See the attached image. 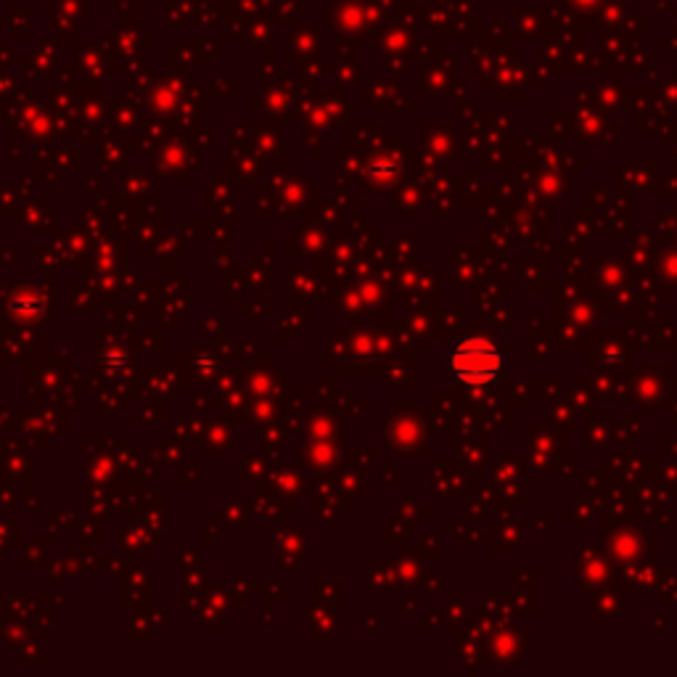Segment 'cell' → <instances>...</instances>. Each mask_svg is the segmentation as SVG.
Instances as JSON below:
<instances>
[{
    "label": "cell",
    "instance_id": "obj_1",
    "mask_svg": "<svg viewBox=\"0 0 677 677\" xmlns=\"http://www.w3.org/2000/svg\"><path fill=\"white\" fill-rule=\"evenodd\" d=\"M448 368L463 386H490L503 374V352L487 336H468L450 352Z\"/></svg>",
    "mask_w": 677,
    "mask_h": 677
}]
</instances>
